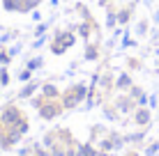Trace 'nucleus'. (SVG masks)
Instances as JSON below:
<instances>
[{"instance_id": "39448f33", "label": "nucleus", "mask_w": 159, "mask_h": 156, "mask_svg": "<svg viewBox=\"0 0 159 156\" xmlns=\"http://www.w3.org/2000/svg\"><path fill=\"white\" fill-rule=\"evenodd\" d=\"M155 21H157V23H159V12H157V14H155Z\"/></svg>"}, {"instance_id": "f03ea898", "label": "nucleus", "mask_w": 159, "mask_h": 156, "mask_svg": "<svg viewBox=\"0 0 159 156\" xmlns=\"http://www.w3.org/2000/svg\"><path fill=\"white\" fill-rule=\"evenodd\" d=\"M157 152H159V145H157V142H155V145H150V147H148V156H155Z\"/></svg>"}, {"instance_id": "7ed1b4c3", "label": "nucleus", "mask_w": 159, "mask_h": 156, "mask_svg": "<svg viewBox=\"0 0 159 156\" xmlns=\"http://www.w3.org/2000/svg\"><path fill=\"white\" fill-rule=\"evenodd\" d=\"M118 85H120V87H127V85H129V76H120Z\"/></svg>"}, {"instance_id": "f257e3e1", "label": "nucleus", "mask_w": 159, "mask_h": 156, "mask_svg": "<svg viewBox=\"0 0 159 156\" xmlns=\"http://www.w3.org/2000/svg\"><path fill=\"white\" fill-rule=\"evenodd\" d=\"M136 122H139V124H148V122H150V112H148L145 108L139 110L136 112Z\"/></svg>"}, {"instance_id": "20e7f679", "label": "nucleus", "mask_w": 159, "mask_h": 156, "mask_svg": "<svg viewBox=\"0 0 159 156\" xmlns=\"http://www.w3.org/2000/svg\"><path fill=\"white\" fill-rule=\"evenodd\" d=\"M145 30H148V23H145V21H141V23H139V32H141V35H143Z\"/></svg>"}]
</instances>
